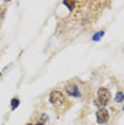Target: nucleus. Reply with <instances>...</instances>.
<instances>
[{
    "instance_id": "nucleus-4",
    "label": "nucleus",
    "mask_w": 124,
    "mask_h": 125,
    "mask_svg": "<svg viewBox=\"0 0 124 125\" xmlns=\"http://www.w3.org/2000/svg\"><path fill=\"white\" fill-rule=\"evenodd\" d=\"M96 118H97V122H99V124H107L110 121V114H109V111L103 107V108L97 109Z\"/></svg>"
},
{
    "instance_id": "nucleus-6",
    "label": "nucleus",
    "mask_w": 124,
    "mask_h": 125,
    "mask_svg": "<svg viewBox=\"0 0 124 125\" xmlns=\"http://www.w3.org/2000/svg\"><path fill=\"white\" fill-rule=\"evenodd\" d=\"M123 100H124L123 93H121V91H120V93H117V95H116V102H123Z\"/></svg>"
},
{
    "instance_id": "nucleus-9",
    "label": "nucleus",
    "mask_w": 124,
    "mask_h": 125,
    "mask_svg": "<svg viewBox=\"0 0 124 125\" xmlns=\"http://www.w3.org/2000/svg\"><path fill=\"white\" fill-rule=\"evenodd\" d=\"M27 125H33V124H27Z\"/></svg>"
},
{
    "instance_id": "nucleus-7",
    "label": "nucleus",
    "mask_w": 124,
    "mask_h": 125,
    "mask_svg": "<svg viewBox=\"0 0 124 125\" xmlns=\"http://www.w3.org/2000/svg\"><path fill=\"white\" fill-rule=\"evenodd\" d=\"M103 34H104V31H99V34H97V36H94L93 40H99V39L101 37V36H103Z\"/></svg>"
},
{
    "instance_id": "nucleus-2",
    "label": "nucleus",
    "mask_w": 124,
    "mask_h": 125,
    "mask_svg": "<svg viewBox=\"0 0 124 125\" xmlns=\"http://www.w3.org/2000/svg\"><path fill=\"white\" fill-rule=\"evenodd\" d=\"M83 83H77V81H69L66 85H64V93L67 94L69 97H74V98H83L86 100L84 91L88 90H83L81 88Z\"/></svg>"
},
{
    "instance_id": "nucleus-3",
    "label": "nucleus",
    "mask_w": 124,
    "mask_h": 125,
    "mask_svg": "<svg viewBox=\"0 0 124 125\" xmlns=\"http://www.w3.org/2000/svg\"><path fill=\"white\" fill-rule=\"evenodd\" d=\"M110 98H111V94L107 88H99V91H97V101L94 102L96 105H99L100 108H103L104 105H107L110 102Z\"/></svg>"
},
{
    "instance_id": "nucleus-8",
    "label": "nucleus",
    "mask_w": 124,
    "mask_h": 125,
    "mask_svg": "<svg viewBox=\"0 0 124 125\" xmlns=\"http://www.w3.org/2000/svg\"><path fill=\"white\" fill-rule=\"evenodd\" d=\"M34 125H44V122H41V121H40V122H36Z\"/></svg>"
},
{
    "instance_id": "nucleus-5",
    "label": "nucleus",
    "mask_w": 124,
    "mask_h": 125,
    "mask_svg": "<svg viewBox=\"0 0 124 125\" xmlns=\"http://www.w3.org/2000/svg\"><path fill=\"white\" fill-rule=\"evenodd\" d=\"M19 105H20V98H19V97L12 98V102H10V108H12V111H14Z\"/></svg>"
},
{
    "instance_id": "nucleus-1",
    "label": "nucleus",
    "mask_w": 124,
    "mask_h": 125,
    "mask_svg": "<svg viewBox=\"0 0 124 125\" xmlns=\"http://www.w3.org/2000/svg\"><path fill=\"white\" fill-rule=\"evenodd\" d=\"M50 102H51V105L54 107L56 109V114H59V115H63L67 109L71 107V102L64 97V94L62 91H59V90H53L51 93H50Z\"/></svg>"
}]
</instances>
